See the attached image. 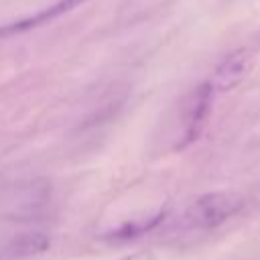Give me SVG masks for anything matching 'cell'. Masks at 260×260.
<instances>
[{"instance_id": "obj_7", "label": "cell", "mask_w": 260, "mask_h": 260, "mask_svg": "<svg viewBox=\"0 0 260 260\" xmlns=\"http://www.w3.org/2000/svg\"><path fill=\"white\" fill-rule=\"evenodd\" d=\"M124 260H154V256L148 254V252H138V254H132V256H128Z\"/></svg>"}, {"instance_id": "obj_4", "label": "cell", "mask_w": 260, "mask_h": 260, "mask_svg": "<svg viewBox=\"0 0 260 260\" xmlns=\"http://www.w3.org/2000/svg\"><path fill=\"white\" fill-rule=\"evenodd\" d=\"M83 2L87 0H57L55 4L39 10L37 14L32 16H26V18H20V20H14V22H8L4 26H0V39H6V37H14V35H20V32H26L30 28H37L41 24H47L71 10H75L77 6H81Z\"/></svg>"}, {"instance_id": "obj_1", "label": "cell", "mask_w": 260, "mask_h": 260, "mask_svg": "<svg viewBox=\"0 0 260 260\" xmlns=\"http://www.w3.org/2000/svg\"><path fill=\"white\" fill-rule=\"evenodd\" d=\"M248 207V195L236 189H219L199 195L185 211V221L195 230H215Z\"/></svg>"}, {"instance_id": "obj_8", "label": "cell", "mask_w": 260, "mask_h": 260, "mask_svg": "<svg viewBox=\"0 0 260 260\" xmlns=\"http://www.w3.org/2000/svg\"><path fill=\"white\" fill-rule=\"evenodd\" d=\"M258 41H260V30H258Z\"/></svg>"}, {"instance_id": "obj_3", "label": "cell", "mask_w": 260, "mask_h": 260, "mask_svg": "<svg viewBox=\"0 0 260 260\" xmlns=\"http://www.w3.org/2000/svg\"><path fill=\"white\" fill-rule=\"evenodd\" d=\"M254 67V53L250 49H236L228 53L215 67L213 77L209 83L213 85L215 93L217 91H230L236 89L252 71Z\"/></svg>"}, {"instance_id": "obj_2", "label": "cell", "mask_w": 260, "mask_h": 260, "mask_svg": "<svg viewBox=\"0 0 260 260\" xmlns=\"http://www.w3.org/2000/svg\"><path fill=\"white\" fill-rule=\"evenodd\" d=\"M213 98H215V89L209 81H203L191 89V93L187 95L181 108V134L177 148H185L199 138L211 114Z\"/></svg>"}, {"instance_id": "obj_6", "label": "cell", "mask_w": 260, "mask_h": 260, "mask_svg": "<svg viewBox=\"0 0 260 260\" xmlns=\"http://www.w3.org/2000/svg\"><path fill=\"white\" fill-rule=\"evenodd\" d=\"M250 203L260 207V185H256L254 191H252V197H248V205H250Z\"/></svg>"}, {"instance_id": "obj_5", "label": "cell", "mask_w": 260, "mask_h": 260, "mask_svg": "<svg viewBox=\"0 0 260 260\" xmlns=\"http://www.w3.org/2000/svg\"><path fill=\"white\" fill-rule=\"evenodd\" d=\"M51 246L49 236L41 232H24L0 242V260H26L43 254Z\"/></svg>"}]
</instances>
